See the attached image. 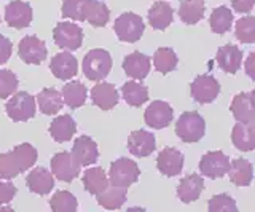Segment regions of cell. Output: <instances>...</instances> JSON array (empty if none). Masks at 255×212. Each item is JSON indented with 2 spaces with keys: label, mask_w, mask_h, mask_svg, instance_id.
<instances>
[{
  "label": "cell",
  "mask_w": 255,
  "mask_h": 212,
  "mask_svg": "<svg viewBox=\"0 0 255 212\" xmlns=\"http://www.w3.org/2000/svg\"><path fill=\"white\" fill-rule=\"evenodd\" d=\"M37 161V150L30 144H21L11 152L0 155V179L10 180L26 172Z\"/></svg>",
  "instance_id": "1"
},
{
  "label": "cell",
  "mask_w": 255,
  "mask_h": 212,
  "mask_svg": "<svg viewBox=\"0 0 255 212\" xmlns=\"http://www.w3.org/2000/svg\"><path fill=\"white\" fill-rule=\"evenodd\" d=\"M206 121L198 112H183L175 123V134L185 144L199 142L204 137Z\"/></svg>",
  "instance_id": "2"
},
{
  "label": "cell",
  "mask_w": 255,
  "mask_h": 212,
  "mask_svg": "<svg viewBox=\"0 0 255 212\" xmlns=\"http://www.w3.org/2000/svg\"><path fill=\"white\" fill-rule=\"evenodd\" d=\"M112 70V56L107 50L96 48L85 54L83 58V74L88 80L101 82Z\"/></svg>",
  "instance_id": "3"
},
{
  "label": "cell",
  "mask_w": 255,
  "mask_h": 212,
  "mask_svg": "<svg viewBox=\"0 0 255 212\" xmlns=\"http://www.w3.org/2000/svg\"><path fill=\"white\" fill-rule=\"evenodd\" d=\"M115 34L118 37V40L126 42V43H134L140 40V37L143 35V30H145V24H143V19L135 13H123L120 14L115 21Z\"/></svg>",
  "instance_id": "4"
},
{
  "label": "cell",
  "mask_w": 255,
  "mask_h": 212,
  "mask_svg": "<svg viewBox=\"0 0 255 212\" xmlns=\"http://www.w3.org/2000/svg\"><path fill=\"white\" fill-rule=\"evenodd\" d=\"M5 112L13 121H27L34 118L37 112L35 98L26 91L14 93L13 98H10L6 102Z\"/></svg>",
  "instance_id": "5"
},
{
  "label": "cell",
  "mask_w": 255,
  "mask_h": 212,
  "mask_svg": "<svg viewBox=\"0 0 255 212\" xmlns=\"http://www.w3.org/2000/svg\"><path fill=\"white\" fill-rule=\"evenodd\" d=\"M54 43L62 50L75 51L83 43V30L75 22L62 21L59 24H56L53 30Z\"/></svg>",
  "instance_id": "6"
},
{
  "label": "cell",
  "mask_w": 255,
  "mask_h": 212,
  "mask_svg": "<svg viewBox=\"0 0 255 212\" xmlns=\"http://www.w3.org/2000/svg\"><path fill=\"white\" fill-rule=\"evenodd\" d=\"M140 176V169L137 163L129 158H118L110 164L109 180L110 184H117L122 187H129L131 184L137 182Z\"/></svg>",
  "instance_id": "7"
},
{
  "label": "cell",
  "mask_w": 255,
  "mask_h": 212,
  "mask_svg": "<svg viewBox=\"0 0 255 212\" xmlns=\"http://www.w3.org/2000/svg\"><path fill=\"white\" fill-rule=\"evenodd\" d=\"M190 93L198 104H211L220 94V83L212 75H198L190 85Z\"/></svg>",
  "instance_id": "8"
},
{
  "label": "cell",
  "mask_w": 255,
  "mask_h": 212,
  "mask_svg": "<svg viewBox=\"0 0 255 212\" xmlns=\"http://www.w3.org/2000/svg\"><path fill=\"white\" fill-rule=\"evenodd\" d=\"M80 163L69 152H59L51 158V172L61 182H72L80 174Z\"/></svg>",
  "instance_id": "9"
},
{
  "label": "cell",
  "mask_w": 255,
  "mask_h": 212,
  "mask_svg": "<svg viewBox=\"0 0 255 212\" xmlns=\"http://www.w3.org/2000/svg\"><path fill=\"white\" fill-rule=\"evenodd\" d=\"M18 54L26 64H42L46 59V45L35 35L24 37L18 45Z\"/></svg>",
  "instance_id": "10"
},
{
  "label": "cell",
  "mask_w": 255,
  "mask_h": 212,
  "mask_svg": "<svg viewBox=\"0 0 255 212\" xmlns=\"http://www.w3.org/2000/svg\"><path fill=\"white\" fill-rule=\"evenodd\" d=\"M230 169V158L223 152H207L201 156L199 171L209 179H222Z\"/></svg>",
  "instance_id": "11"
},
{
  "label": "cell",
  "mask_w": 255,
  "mask_h": 212,
  "mask_svg": "<svg viewBox=\"0 0 255 212\" xmlns=\"http://www.w3.org/2000/svg\"><path fill=\"white\" fill-rule=\"evenodd\" d=\"M183 153L174 147H166L158 153L156 158V168L166 177L179 176L183 169Z\"/></svg>",
  "instance_id": "12"
},
{
  "label": "cell",
  "mask_w": 255,
  "mask_h": 212,
  "mask_svg": "<svg viewBox=\"0 0 255 212\" xmlns=\"http://www.w3.org/2000/svg\"><path fill=\"white\" fill-rule=\"evenodd\" d=\"M143 118H145L147 126L153 128V129H163L166 126H169V123L172 121L174 110H172V107L164 101H153L147 107Z\"/></svg>",
  "instance_id": "13"
},
{
  "label": "cell",
  "mask_w": 255,
  "mask_h": 212,
  "mask_svg": "<svg viewBox=\"0 0 255 212\" xmlns=\"http://www.w3.org/2000/svg\"><path fill=\"white\" fill-rule=\"evenodd\" d=\"M5 21L13 29H24L32 22V6L22 0H13L5 6Z\"/></svg>",
  "instance_id": "14"
},
{
  "label": "cell",
  "mask_w": 255,
  "mask_h": 212,
  "mask_svg": "<svg viewBox=\"0 0 255 212\" xmlns=\"http://www.w3.org/2000/svg\"><path fill=\"white\" fill-rule=\"evenodd\" d=\"M156 148V139L148 131L137 129L132 131L128 137V150L137 158H143L155 152Z\"/></svg>",
  "instance_id": "15"
},
{
  "label": "cell",
  "mask_w": 255,
  "mask_h": 212,
  "mask_svg": "<svg viewBox=\"0 0 255 212\" xmlns=\"http://www.w3.org/2000/svg\"><path fill=\"white\" fill-rule=\"evenodd\" d=\"M50 69L53 75L59 80H70L78 72V62L74 54H70L69 51H62L53 56Z\"/></svg>",
  "instance_id": "16"
},
{
  "label": "cell",
  "mask_w": 255,
  "mask_h": 212,
  "mask_svg": "<svg viewBox=\"0 0 255 212\" xmlns=\"http://www.w3.org/2000/svg\"><path fill=\"white\" fill-rule=\"evenodd\" d=\"M72 155L75 156V160L80 163V166H91V164L96 163L99 158L98 144H96L91 137L80 136L75 139V142H74Z\"/></svg>",
  "instance_id": "17"
},
{
  "label": "cell",
  "mask_w": 255,
  "mask_h": 212,
  "mask_svg": "<svg viewBox=\"0 0 255 212\" xmlns=\"http://www.w3.org/2000/svg\"><path fill=\"white\" fill-rule=\"evenodd\" d=\"M219 67L227 74H236L243 64V51L236 45L227 43L219 48L217 56H215Z\"/></svg>",
  "instance_id": "18"
},
{
  "label": "cell",
  "mask_w": 255,
  "mask_h": 212,
  "mask_svg": "<svg viewBox=\"0 0 255 212\" xmlns=\"http://www.w3.org/2000/svg\"><path fill=\"white\" fill-rule=\"evenodd\" d=\"M231 142L241 152H251L255 148V123L238 121L231 131Z\"/></svg>",
  "instance_id": "19"
},
{
  "label": "cell",
  "mask_w": 255,
  "mask_h": 212,
  "mask_svg": "<svg viewBox=\"0 0 255 212\" xmlns=\"http://www.w3.org/2000/svg\"><path fill=\"white\" fill-rule=\"evenodd\" d=\"M91 99L96 107L101 110H112L118 104V91L115 85L102 82L93 86L91 90Z\"/></svg>",
  "instance_id": "20"
},
{
  "label": "cell",
  "mask_w": 255,
  "mask_h": 212,
  "mask_svg": "<svg viewBox=\"0 0 255 212\" xmlns=\"http://www.w3.org/2000/svg\"><path fill=\"white\" fill-rule=\"evenodd\" d=\"M123 70L128 77L134 80H143L150 72V58L140 51L128 54L123 61Z\"/></svg>",
  "instance_id": "21"
},
{
  "label": "cell",
  "mask_w": 255,
  "mask_h": 212,
  "mask_svg": "<svg viewBox=\"0 0 255 212\" xmlns=\"http://www.w3.org/2000/svg\"><path fill=\"white\" fill-rule=\"evenodd\" d=\"M26 184L29 187V190L35 195H48L54 187V179H53V172H50L45 168H34L27 177H26Z\"/></svg>",
  "instance_id": "22"
},
{
  "label": "cell",
  "mask_w": 255,
  "mask_h": 212,
  "mask_svg": "<svg viewBox=\"0 0 255 212\" xmlns=\"http://www.w3.org/2000/svg\"><path fill=\"white\" fill-rule=\"evenodd\" d=\"M204 190V180L198 174H190L183 177L177 187V196L182 203H193L199 198Z\"/></svg>",
  "instance_id": "23"
},
{
  "label": "cell",
  "mask_w": 255,
  "mask_h": 212,
  "mask_svg": "<svg viewBox=\"0 0 255 212\" xmlns=\"http://www.w3.org/2000/svg\"><path fill=\"white\" fill-rule=\"evenodd\" d=\"M172 18H174L172 6L167 2H163V0L155 2L148 10V22L156 30H166L171 26Z\"/></svg>",
  "instance_id": "24"
},
{
  "label": "cell",
  "mask_w": 255,
  "mask_h": 212,
  "mask_svg": "<svg viewBox=\"0 0 255 212\" xmlns=\"http://www.w3.org/2000/svg\"><path fill=\"white\" fill-rule=\"evenodd\" d=\"M77 132V123L70 115H59L50 124V134L56 142H67Z\"/></svg>",
  "instance_id": "25"
},
{
  "label": "cell",
  "mask_w": 255,
  "mask_h": 212,
  "mask_svg": "<svg viewBox=\"0 0 255 212\" xmlns=\"http://www.w3.org/2000/svg\"><path fill=\"white\" fill-rule=\"evenodd\" d=\"M128 187H122L117 184H109V187L101 195H98L99 206L109 211L120 209L126 203Z\"/></svg>",
  "instance_id": "26"
},
{
  "label": "cell",
  "mask_w": 255,
  "mask_h": 212,
  "mask_svg": "<svg viewBox=\"0 0 255 212\" xmlns=\"http://www.w3.org/2000/svg\"><path fill=\"white\" fill-rule=\"evenodd\" d=\"M230 110L236 118V121L249 123L255 120V106L252 104L249 93H239L233 98Z\"/></svg>",
  "instance_id": "27"
},
{
  "label": "cell",
  "mask_w": 255,
  "mask_h": 212,
  "mask_svg": "<svg viewBox=\"0 0 255 212\" xmlns=\"http://www.w3.org/2000/svg\"><path fill=\"white\" fill-rule=\"evenodd\" d=\"M227 174L230 176V182L236 187H247L254 179V168L251 161L244 158H236L230 163V169Z\"/></svg>",
  "instance_id": "28"
},
{
  "label": "cell",
  "mask_w": 255,
  "mask_h": 212,
  "mask_svg": "<svg viewBox=\"0 0 255 212\" xmlns=\"http://www.w3.org/2000/svg\"><path fill=\"white\" fill-rule=\"evenodd\" d=\"M37 102H38V108L45 115L58 113L64 106L62 93H59L54 88H45L40 91L37 94Z\"/></svg>",
  "instance_id": "29"
},
{
  "label": "cell",
  "mask_w": 255,
  "mask_h": 212,
  "mask_svg": "<svg viewBox=\"0 0 255 212\" xmlns=\"http://www.w3.org/2000/svg\"><path fill=\"white\" fill-rule=\"evenodd\" d=\"M110 180L106 176V171L102 168H90L85 171L83 174V185H85V190L88 193H91L94 196L101 195L106 188L109 187Z\"/></svg>",
  "instance_id": "30"
},
{
  "label": "cell",
  "mask_w": 255,
  "mask_h": 212,
  "mask_svg": "<svg viewBox=\"0 0 255 212\" xmlns=\"http://www.w3.org/2000/svg\"><path fill=\"white\" fill-rule=\"evenodd\" d=\"M206 5L203 0H182L179 6V16L185 24H198L204 18Z\"/></svg>",
  "instance_id": "31"
},
{
  "label": "cell",
  "mask_w": 255,
  "mask_h": 212,
  "mask_svg": "<svg viewBox=\"0 0 255 212\" xmlns=\"http://www.w3.org/2000/svg\"><path fill=\"white\" fill-rule=\"evenodd\" d=\"M123 99L126 101L128 106L131 107H142L148 101V90L145 85L139 82H126L122 88Z\"/></svg>",
  "instance_id": "32"
},
{
  "label": "cell",
  "mask_w": 255,
  "mask_h": 212,
  "mask_svg": "<svg viewBox=\"0 0 255 212\" xmlns=\"http://www.w3.org/2000/svg\"><path fill=\"white\" fill-rule=\"evenodd\" d=\"M110 19V10L109 6L101 2V0H90L86 5L85 11V21H88L93 27H104L107 26Z\"/></svg>",
  "instance_id": "33"
},
{
  "label": "cell",
  "mask_w": 255,
  "mask_h": 212,
  "mask_svg": "<svg viewBox=\"0 0 255 212\" xmlns=\"http://www.w3.org/2000/svg\"><path fill=\"white\" fill-rule=\"evenodd\" d=\"M62 99L64 104L70 108H78L86 102V86L80 82H70L64 85L62 88Z\"/></svg>",
  "instance_id": "34"
},
{
  "label": "cell",
  "mask_w": 255,
  "mask_h": 212,
  "mask_svg": "<svg viewBox=\"0 0 255 212\" xmlns=\"http://www.w3.org/2000/svg\"><path fill=\"white\" fill-rule=\"evenodd\" d=\"M209 24L212 32L215 34H225L231 29V24H233V11H231L228 6L222 5L219 8H215L211 13V18H209Z\"/></svg>",
  "instance_id": "35"
},
{
  "label": "cell",
  "mask_w": 255,
  "mask_h": 212,
  "mask_svg": "<svg viewBox=\"0 0 255 212\" xmlns=\"http://www.w3.org/2000/svg\"><path fill=\"white\" fill-rule=\"evenodd\" d=\"M177 54L174 53L172 48H158L153 54V64L158 72H161L163 75L172 72L177 67Z\"/></svg>",
  "instance_id": "36"
},
{
  "label": "cell",
  "mask_w": 255,
  "mask_h": 212,
  "mask_svg": "<svg viewBox=\"0 0 255 212\" xmlns=\"http://www.w3.org/2000/svg\"><path fill=\"white\" fill-rule=\"evenodd\" d=\"M50 206L54 212H75L78 203L70 192L61 190L53 195V198L50 200Z\"/></svg>",
  "instance_id": "37"
},
{
  "label": "cell",
  "mask_w": 255,
  "mask_h": 212,
  "mask_svg": "<svg viewBox=\"0 0 255 212\" xmlns=\"http://www.w3.org/2000/svg\"><path fill=\"white\" fill-rule=\"evenodd\" d=\"M235 35L243 43L255 42V16H244L236 21Z\"/></svg>",
  "instance_id": "38"
},
{
  "label": "cell",
  "mask_w": 255,
  "mask_h": 212,
  "mask_svg": "<svg viewBox=\"0 0 255 212\" xmlns=\"http://www.w3.org/2000/svg\"><path fill=\"white\" fill-rule=\"evenodd\" d=\"M90 0H64L62 2V16L72 21H85L86 5Z\"/></svg>",
  "instance_id": "39"
},
{
  "label": "cell",
  "mask_w": 255,
  "mask_h": 212,
  "mask_svg": "<svg viewBox=\"0 0 255 212\" xmlns=\"http://www.w3.org/2000/svg\"><path fill=\"white\" fill-rule=\"evenodd\" d=\"M18 77L11 70H0V99L10 98L18 90Z\"/></svg>",
  "instance_id": "40"
},
{
  "label": "cell",
  "mask_w": 255,
  "mask_h": 212,
  "mask_svg": "<svg viewBox=\"0 0 255 212\" xmlns=\"http://www.w3.org/2000/svg\"><path fill=\"white\" fill-rule=\"evenodd\" d=\"M209 212H236V201L227 193L215 195L209 200Z\"/></svg>",
  "instance_id": "41"
},
{
  "label": "cell",
  "mask_w": 255,
  "mask_h": 212,
  "mask_svg": "<svg viewBox=\"0 0 255 212\" xmlns=\"http://www.w3.org/2000/svg\"><path fill=\"white\" fill-rule=\"evenodd\" d=\"M16 195V187L11 182H0V204H8Z\"/></svg>",
  "instance_id": "42"
},
{
  "label": "cell",
  "mask_w": 255,
  "mask_h": 212,
  "mask_svg": "<svg viewBox=\"0 0 255 212\" xmlns=\"http://www.w3.org/2000/svg\"><path fill=\"white\" fill-rule=\"evenodd\" d=\"M11 53H13V43L6 37L0 35V64H5L10 59Z\"/></svg>",
  "instance_id": "43"
},
{
  "label": "cell",
  "mask_w": 255,
  "mask_h": 212,
  "mask_svg": "<svg viewBox=\"0 0 255 212\" xmlns=\"http://www.w3.org/2000/svg\"><path fill=\"white\" fill-rule=\"evenodd\" d=\"M255 5V0H231V6L238 13H249Z\"/></svg>",
  "instance_id": "44"
},
{
  "label": "cell",
  "mask_w": 255,
  "mask_h": 212,
  "mask_svg": "<svg viewBox=\"0 0 255 212\" xmlns=\"http://www.w3.org/2000/svg\"><path fill=\"white\" fill-rule=\"evenodd\" d=\"M244 70H246L247 77L252 78V80H255V51L247 56L246 64H244Z\"/></svg>",
  "instance_id": "45"
},
{
  "label": "cell",
  "mask_w": 255,
  "mask_h": 212,
  "mask_svg": "<svg viewBox=\"0 0 255 212\" xmlns=\"http://www.w3.org/2000/svg\"><path fill=\"white\" fill-rule=\"evenodd\" d=\"M249 94H251V99H252V104L255 106V88H254V90H252V91H251Z\"/></svg>",
  "instance_id": "46"
},
{
  "label": "cell",
  "mask_w": 255,
  "mask_h": 212,
  "mask_svg": "<svg viewBox=\"0 0 255 212\" xmlns=\"http://www.w3.org/2000/svg\"><path fill=\"white\" fill-rule=\"evenodd\" d=\"M0 211H11V208L8 206V204H2V206H0Z\"/></svg>",
  "instance_id": "47"
}]
</instances>
